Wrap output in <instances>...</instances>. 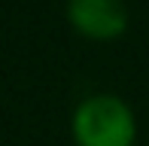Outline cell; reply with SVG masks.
Here are the masks:
<instances>
[{
	"label": "cell",
	"mask_w": 149,
	"mask_h": 146,
	"mask_svg": "<svg viewBox=\"0 0 149 146\" xmlns=\"http://www.w3.org/2000/svg\"><path fill=\"white\" fill-rule=\"evenodd\" d=\"M137 119L116 95H91L73 113L76 146H134Z\"/></svg>",
	"instance_id": "1"
},
{
	"label": "cell",
	"mask_w": 149,
	"mask_h": 146,
	"mask_svg": "<svg viewBox=\"0 0 149 146\" xmlns=\"http://www.w3.org/2000/svg\"><path fill=\"white\" fill-rule=\"evenodd\" d=\"M70 24L88 40H116L128 28V9L122 0H67Z\"/></svg>",
	"instance_id": "2"
}]
</instances>
